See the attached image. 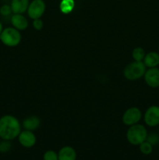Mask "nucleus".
<instances>
[{"instance_id": "nucleus-1", "label": "nucleus", "mask_w": 159, "mask_h": 160, "mask_svg": "<svg viewBox=\"0 0 159 160\" xmlns=\"http://www.w3.org/2000/svg\"><path fill=\"white\" fill-rule=\"evenodd\" d=\"M21 132V125L19 120L12 115H5L0 118V138L12 141Z\"/></svg>"}, {"instance_id": "nucleus-2", "label": "nucleus", "mask_w": 159, "mask_h": 160, "mask_svg": "<svg viewBox=\"0 0 159 160\" xmlns=\"http://www.w3.org/2000/svg\"><path fill=\"white\" fill-rule=\"evenodd\" d=\"M147 131L142 124H134L130 126L126 132V138L129 144L132 145H140L145 142L147 137Z\"/></svg>"}, {"instance_id": "nucleus-3", "label": "nucleus", "mask_w": 159, "mask_h": 160, "mask_svg": "<svg viewBox=\"0 0 159 160\" xmlns=\"http://www.w3.org/2000/svg\"><path fill=\"white\" fill-rule=\"evenodd\" d=\"M146 70L147 67L143 62L134 61L125 67L123 74L127 80L136 81L143 77Z\"/></svg>"}, {"instance_id": "nucleus-4", "label": "nucleus", "mask_w": 159, "mask_h": 160, "mask_svg": "<svg viewBox=\"0 0 159 160\" xmlns=\"http://www.w3.org/2000/svg\"><path fill=\"white\" fill-rule=\"evenodd\" d=\"M0 41L3 45L8 47H15L20 44L21 41V34L20 31L13 27L4 28L0 34Z\"/></svg>"}, {"instance_id": "nucleus-5", "label": "nucleus", "mask_w": 159, "mask_h": 160, "mask_svg": "<svg viewBox=\"0 0 159 160\" xmlns=\"http://www.w3.org/2000/svg\"><path fill=\"white\" fill-rule=\"evenodd\" d=\"M142 118V112L137 107H131L124 112L123 116V122L127 126L137 124Z\"/></svg>"}, {"instance_id": "nucleus-6", "label": "nucleus", "mask_w": 159, "mask_h": 160, "mask_svg": "<svg viewBox=\"0 0 159 160\" xmlns=\"http://www.w3.org/2000/svg\"><path fill=\"white\" fill-rule=\"evenodd\" d=\"M143 120L145 123L151 128L159 125V106L154 105L150 106L145 112Z\"/></svg>"}, {"instance_id": "nucleus-7", "label": "nucleus", "mask_w": 159, "mask_h": 160, "mask_svg": "<svg viewBox=\"0 0 159 160\" xmlns=\"http://www.w3.org/2000/svg\"><path fill=\"white\" fill-rule=\"evenodd\" d=\"M45 10V3L43 0H33L27 9L28 16L31 19H39Z\"/></svg>"}, {"instance_id": "nucleus-8", "label": "nucleus", "mask_w": 159, "mask_h": 160, "mask_svg": "<svg viewBox=\"0 0 159 160\" xmlns=\"http://www.w3.org/2000/svg\"><path fill=\"white\" fill-rule=\"evenodd\" d=\"M144 81L149 87L152 88H157L159 87V68L153 67L148 68L144 75Z\"/></svg>"}, {"instance_id": "nucleus-9", "label": "nucleus", "mask_w": 159, "mask_h": 160, "mask_svg": "<svg viewBox=\"0 0 159 160\" xmlns=\"http://www.w3.org/2000/svg\"><path fill=\"white\" fill-rule=\"evenodd\" d=\"M18 140L20 145L24 148H32L36 144V136L31 131H21L18 136Z\"/></svg>"}, {"instance_id": "nucleus-10", "label": "nucleus", "mask_w": 159, "mask_h": 160, "mask_svg": "<svg viewBox=\"0 0 159 160\" xmlns=\"http://www.w3.org/2000/svg\"><path fill=\"white\" fill-rule=\"evenodd\" d=\"M11 23L12 27L18 31H23L28 27V21L22 14L14 13L11 17Z\"/></svg>"}, {"instance_id": "nucleus-11", "label": "nucleus", "mask_w": 159, "mask_h": 160, "mask_svg": "<svg viewBox=\"0 0 159 160\" xmlns=\"http://www.w3.org/2000/svg\"><path fill=\"white\" fill-rule=\"evenodd\" d=\"M59 160H76V152L73 147L64 146L58 152Z\"/></svg>"}, {"instance_id": "nucleus-12", "label": "nucleus", "mask_w": 159, "mask_h": 160, "mask_svg": "<svg viewBox=\"0 0 159 160\" xmlns=\"http://www.w3.org/2000/svg\"><path fill=\"white\" fill-rule=\"evenodd\" d=\"M143 62L147 68L157 67L159 66V52H150L147 53L145 55Z\"/></svg>"}, {"instance_id": "nucleus-13", "label": "nucleus", "mask_w": 159, "mask_h": 160, "mask_svg": "<svg viewBox=\"0 0 159 160\" xmlns=\"http://www.w3.org/2000/svg\"><path fill=\"white\" fill-rule=\"evenodd\" d=\"M10 6L13 13L22 14L27 10L29 0H12Z\"/></svg>"}, {"instance_id": "nucleus-14", "label": "nucleus", "mask_w": 159, "mask_h": 160, "mask_svg": "<svg viewBox=\"0 0 159 160\" xmlns=\"http://www.w3.org/2000/svg\"><path fill=\"white\" fill-rule=\"evenodd\" d=\"M41 123L40 119L36 116H31L25 119L23 121V127L27 131H34L39 127Z\"/></svg>"}, {"instance_id": "nucleus-15", "label": "nucleus", "mask_w": 159, "mask_h": 160, "mask_svg": "<svg viewBox=\"0 0 159 160\" xmlns=\"http://www.w3.org/2000/svg\"><path fill=\"white\" fill-rule=\"evenodd\" d=\"M74 0H62L60 3L61 12L65 14H68L74 9Z\"/></svg>"}, {"instance_id": "nucleus-16", "label": "nucleus", "mask_w": 159, "mask_h": 160, "mask_svg": "<svg viewBox=\"0 0 159 160\" xmlns=\"http://www.w3.org/2000/svg\"><path fill=\"white\" fill-rule=\"evenodd\" d=\"M145 53L144 49L141 47H137L132 50V56L133 58L134 61H137V62H143V59L145 57Z\"/></svg>"}, {"instance_id": "nucleus-17", "label": "nucleus", "mask_w": 159, "mask_h": 160, "mask_svg": "<svg viewBox=\"0 0 159 160\" xmlns=\"http://www.w3.org/2000/svg\"><path fill=\"white\" fill-rule=\"evenodd\" d=\"M139 148L142 154L145 155V156H148L151 155L153 152V145L148 142L145 141V142H142L140 145H139Z\"/></svg>"}, {"instance_id": "nucleus-18", "label": "nucleus", "mask_w": 159, "mask_h": 160, "mask_svg": "<svg viewBox=\"0 0 159 160\" xmlns=\"http://www.w3.org/2000/svg\"><path fill=\"white\" fill-rule=\"evenodd\" d=\"M43 160H59L58 153L53 150H48L44 153Z\"/></svg>"}, {"instance_id": "nucleus-19", "label": "nucleus", "mask_w": 159, "mask_h": 160, "mask_svg": "<svg viewBox=\"0 0 159 160\" xmlns=\"http://www.w3.org/2000/svg\"><path fill=\"white\" fill-rule=\"evenodd\" d=\"M11 148H12V144L10 141L3 140L2 142H0V152H7L11 149Z\"/></svg>"}, {"instance_id": "nucleus-20", "label": "nucleus", "mask_w": 159, "mask_h": 160, "mask_svg": "<svg viewBox=\"0 0 159 160\" xmlns=\"http://www.w3.org/2000/svg\"><path fill=\"white\" fill-rule=\"evenodd\" d=\"M12 12V8L10 5L5 4L0 7V15L2 17H9Z\"/></svg>"}, {"instance_id": "nucleus-21", "label": "nucleus", "mask_w": 159, "mask_h": 160, "mask_svg": "<svg viewBox=\"0 0 159 160\" xmlns=\"http://www.w3.org/2000/svg\"><path fill=\"white\" fill-rule=\"evenodd\" d=\"M146 141L154 146V145H157L159 143V136L155 133H151V134H147Z\"/></svg>"}, {"instance_id": "nucleus-22", "label": "nucleus", "mask_w": 159, "mask_h": 160, "mask_svg": "<svg viewBox=\"0 0 159 160\" xmlns=\"http://www.w3.org/2000/svg\"><path fill=\"white\" fill-rule=\"evenodd\" d=\"M33 27H34V29L37 30V31H40V30H41L42 28H43V21H42L40 18L36 19V20H34V22H33Z\"/></svg>"}, {"instance_id": "nucleus-23", "label": "nucleus", "mask_w": 159, "mask_h": 160, "mask_svg": "<svg viewBox=\"0 0 159 160\" xmlns=\"http://www.w3.org/2000/svg\"><path fill=\"white\" fill-rule=\"evenodd\" d=\"M3 29H4V28H3V25H2V23L1 22H0V34H2V32Z\"/></svg>"}, {"instance_id": "nucleus-24", "label": "nucleus", "mask_w": 159, "mask_h": 160, "mask_svg": "<svg viewBox=\"0 0 159 160\" xmlns=\"http://www.w3.org/2000/svg\"><path fill=\"white\" fill-rule=\"evenodd\" d=\"M158 52H159V48H158Z\"/></svg>"}]
</instances>
